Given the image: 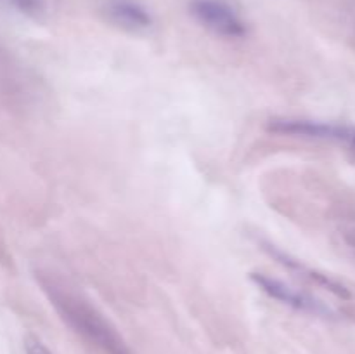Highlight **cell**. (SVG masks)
<instances>
[{"mask_svg":"<svg viewBox=\"0 0 355 354\" xmlns=\"http://www.w3.org/2000/svg\"><path fill=\"white\" fill-rule=\"evenodd\" d=\"M24 349H26V354H52L49 347L35 337H28L24 342Z\"/></svg>","mask_w":355,"mask_h":354,"instance_id":"7","label":"cell"},{"mask_svg":"<svg viewBox=\"0 0 355 354\" xmlns=\"http://www.w3.org/2000/svg\"><path fill=\"white\" fill-rule=\"evenodd\" d=\"M40 283L58 314L76 335L104 354H130L120 332L82 294L55 280L51 274L40 276Z\"/></svg>","mask_w":355,"mask_h":354,"instance_id":"1","label":"cell"},{"mask_svg":"<svg viewBox=\"0 0 355 354\" xmlns=\"http://www.w3.org/2000/svg\"><path fill=\"white\" fill-rule=\"evenodd\" d=\"M106 14L113 23L125 30H144L151 26V14L135 0H107Z\"/></svg>","mask_w":355,"mask_h":354,"instance_id":"5","label":"cell"},{"mask_svg":"<svg viewBox=\"0 0 355 354\" xmlns=\"http://www.w3.org/2000/svg\"><path fill=\"white\" fill-rule=\"evenodd\" d=\"M12 2V6L16 7V9H19L21 12H26V14H37L40 12L42 9V0H10Z\"/></svg>","mask_w":355,"mask_h":354,"instance_id":"6","label":"cell"},{"mask_svg":"<svg viewBox=\"0 0 355 354\" xmlns=\"http://www.w3.org/2000/svg\"><path fill=\"white\" fill-rule=\"evenodd\" d=\"M349 142H350V151H352V156H354V160H355V130H354V134L350 135Z\"/></svg>","mask_w":355,"mask_h":354,"instance_id":"8","label":"cell"},{"mask_svg":"<svg viewBox=\"0 0 355 354\" xmlns=\"http://www.w3.org/2000/svg\"><path fill=\"white\" fill-rule=\"evenodd\" d=\"M270 130L281 132V134H295L305 135V137L318 139H347L354 134L352 128L343 127V125L321 124V121L309 120H272Z\"/></svg>","mask_w":355,"mask_h":354,"instance_id":"4","label":"cell"},{"mask_svg":"<svg viewBox=\"0 0 355 354\" xmlns=\"http://www.w3.org/2000/svg\"><path fill=\"white\" fill-rule=\"evenodd\" d=\"M194 19L222 38H243L246 23L225 0H193L189 6Z\"/></svg>","mask_w":355,"mask_h":354,"instance_id":"2","label":"cell"},{"mask_svg":"<svg viewBox=\"0 0 355 354\" xmlns=\"http://www.w3.org/2000/svg\"><path fill=\"white\" fill-rule=\"evenodd\" d=\"M252 278L267 295H270L276 301H281L283 304L291 305L298 311L314 312V314H331V311L322 302H319L318 298L311 297L309 294H304L297 288L288 287L283 281L274 280V278L266 276V274H253Z\"/></svg>","mask_w":355,"mask_h":354,"instance_id":"3","label":"cell"}]
</instances>
